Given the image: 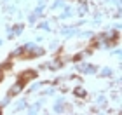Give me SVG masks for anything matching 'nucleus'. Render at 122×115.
I'll return each instance as SVG.
<instances>
[{
  "instance_id": "obj_24",
  "label": "nucleus",
  "mask_w": 122,
  "mask_h": 115,
  "mask_svg": "<svg viewBox=\"0 0 122 115\" xmlns=\"http://www.w3.org/2000/svg\"><path fill=\"white\" fill-rule=\"evenodd\" d=\"M59 47V42L58 40H51V44H49V49L51 51H54V49H58Z\"/></svg>"
},
{
  "instance_id": "obj_3",
  "label": "nucleus",
  "mask_w": 122,
  "mask_h": 115,
  "mask_svg": "<svg viewBox=\"0 0 122 115\" xmlns=\"http://www.w3.org/2000/svg\"><path fill=\"white\" fill-rule=\"evenodd\" d=\"M38 77V72L37 70H26V72H21L19 73V77H18V80H21L25 85H28L31 80H35Z\"/></svg>"
},
{
  "instance_id": "obj_12",
  "label": "nucleus",
  "mask_w": 122,
  "mask_h": 115,
  "mask_svg": "<svg viewBox=\"0 0 122 115\" xmlns=\"http://www.w3.org/2000/svg\"><path fill=\"white\" fill-rule=\"evenodd\" d=\"M73 14H75V9L71 7V5L65 4V7H63V12L59 14V18H58V19H68V18H71Z\"/></svg>"
},
{
  "instance_id": "obj_22",
  "label": "nucleus",
  "mask_w": 122,
  "mask_h": 115,
  "mask_svg": "<svg viewBox=\"0 0 122 115\" xmlns=\"http://www.w3.org/2000/svg\"><path fill=\"white\" fill-rule=\"evenodd\" d=\"M54 92H56V89H54V85L51 84V87H47L46 91H42V92H40V96H44V98H46V96H52Z\"/></svg>"
},
{
  "instance_id": "obj_9",
  "label": "nucleus",
  "mask_w": 122,
  "mask_h": 115,
  "mask_svg": "<svg viewBox=\"0 0 122 115\" xmlns=\"http://www.w3.org/2000/svg\"><path fill=\"white\" fill-rule=\"evenodd\" d=\"M42 106H44V100H38V101L33 103V105H28V106H26V113H28V115H35V113L40 112Z\"/></svg>"
},
{
  "instance_id": "obj_23",
  "label": "nucleus",
  "mask_w": 122,
  "mask_h": 115,
  "mask_svg": "<svg viewBox=\"0 0 122 115\" xmlns=\"http://www.w3.org/2000/svg\"><path fill=\"white\" fill-rule=\"evenodd\" d=\"M35 45H38V44H35V42H26V44H23V49H25V54L26 52H30Z\"/></svg>"
},
{
  "instance_id": "obj_15",
  "label": "nucleus",
  "mask_w": 122,
  "mask_h": 115,
  "mask_svg": "<svg viewBox=\"0 0 122 115\" xmlns=\"http://www.w3.org/2000/svg\"><path fill=\"white\" fill-rule=\"evenodd\" d=\"M44 84H47V82H37V79L35 80H31V85L26 89V94H31V92H37L40 87L44 85Z\"/></svg>"
},
{
  "instance_id": "obj_14",
  "label": "nucleus",
  "mask_w": 122,
  "mask_h": 115,
  "mask_svg": "<svg viewBox=\"0 0 122 115\" xmlns=\"http://www.w3.org/2000/svg\"><path fill=\"white\" fill-rule=\"evenodd\" d=\"M98 75L101 77V79H112L113 70L110 68V66H101V70H98Z\"/></svg>"
},
{
  "instance_id": "obj_2",
  "label": "nucleus",
  "mask_w": 122,
  "mask_h": 115,
  "mask_svg": "<svg viewBox=\"0 0 122 115\" xmlns=\"http://www.w3.org/2000/svg\"><path fill=\"white\" fill-rule=\"evenodd\" d=\"M63 66H65V61L58 56V58L51 59V61H47V63H42L38 68H40V70H51V72H58V70H61Z\"/></svg>"
},
{
  "instance_id": "obj_13",
  "label": "nucleus",
  "mask_w": 122,
  "mask_h": 115,
  "mask_svg": "<svg viewBox=\"0 0 122 115\" xmlns=\"http://www.w3.org/2000/svg\"><path fill=\"white\" fill-rule=\"evenodd\" d=\"M73 96L77 98V100H86L89 94H87V91H86L82 85H77L75 89H73Z\"/></svg>"
},
{
  "instance_id": "obj_18",
  "label": "nucleus",
  "mask_w": 122,
  "mask_h": 115,
  "mask_svg": "<svg viewBox=\"0 0 122 115\" xmlns=\"http://www.w3.org/2000/svg\"><path fill=\"white\" fill-rule=\"evenodd\" d=\"M66 4V0H54L51 4V10H58V9H63Z\"/></svg>"
},
{
  "instance_id": "obj_19",
  "label": "nucleus",
  "mask_w": 122,
  "mask_h": 115,
  "mask_svg": "<svg viewBox=\"0 0 122 115\" xmlns=\"http://www.w3.org/2000/svg\"><path fill=\"white\" fill-rule=\"evenodd\" d=\"M107 103H108V100H107L105 94H98L96 96V106H107Z\"/></svg>"
},
{
  "instance_id": "obj_4",
  "label": "nucleus",
  "mask_w": 122,
  "mask_h": 115,
  "mask_svg": "<svg viewBox=\"0 0 122 115\" xmlns=\"http://www.w3.org/2000/svg\"><path fill=\"white\" fill-rule=\"evenodd\" d=\"M23 31H25V25H23V23L14 25L12 28H10V26H7V38H9V40H12V38L19 37L21 33H23Z\"/></svg>"
},
{
  "instance_id": "obj_20",
  "label": "nucleus",
  "mask_w": 122,
  "mask_h": 115,
  "mask_svg": "<svg viewBox=\"0 0 122 115\" xmlns=\"http://www.w3.org/2000/svg\"><path fill=\"white\" fill-rule=\"evenodd\" d=\"M10 56H12V58H19V56H25V49H23V45H21V47H18V49H14V51L10 52Z\"/></svg>"
},
{
  "instance_id": "obj_10",
  "label": "nucleus",
  "mask_w": 122,
  "mask_h": 115,
  "mask_svg": "<svg viewBox=\"0 0 122 115\" xmlns=\"http://www.w3.org/2000/svg\"><path fill=\"white\" fill-rule=\"evenodd\" d=\"M26 106H28V100H26V98H21V100H18V101H16V105L12 106V113L23 112V110H26Z\"/></svg>"
},
{
  "instance_id": "obj_8",
  "label": "nucleus",
  "mask_w": 122,
  "mask_h": 115,
  "mask_svg": "<svg viewBox=\"0 0 122 115\" xmlns=\"http://www.w3.org/2000/svg\"><path fill=\"white\" fill-rule=\"evenodd\" d=\"M44 54H46V49L35 45L30 52H26V54H25V58H26V59H33V58H42Z\"/></svg>"
},
{
  "instance_id": "obj_28",
  "label": "nucleus",
  "mask_w": 122,
  "mask_h": 115,
  "mask_svg": "<svg viewBox=\"0 0 122 115\" xmlns=\"http://www.w3.org/2000/svg\"><path fill=\"white\" fill-rule=\"evenodd\" d=\"M2 44H4V40H2V38H0V45H2Z\"/></svg>"
},
{
  "instance_id": "obj_11",
  "label": "nucleus",
  "mask_w": 122,
  "mask_h": 115,
  "mask_svg": "<svg viewBox=\"0 0 122 115\" xmlns=\"http://www.w3.org/2000/svg\"><path fill=\"white\" fill-rule=\"evenodd\" d=\"M87 12H89V4H87L86 0L84 2H79V5H77V9H75V14L80 16V18H84Z\"/></svg>"
},
{
  "instance_id": "obj_6",
  "label": "nucleus",
  "mask_w": 122,
  "mask_h": 115,
  "mask_svg": "<svg viewBox=\"0 0 122 115\" xmlns=\"http://www.w3.org/2000/svg\"><path fill=\"white\" fill-rule=\"evenodd\" d=\"M59 33H61V35H65V37L70 40L71 37H77V33H79V26H77V25H68V26H63V28L59 30Z\"/></svg>"
},
{
  "instance_id": "obj_5",
  "label": "nucleus",
  "mask_w": 122,
  "mask_h": 115,
  "mask_svg": "<svg viewBox=\"0 0 122 115\" xmlns=\"http://www.w3.org/2000/svg\"><path fill=\"white\" fill-rule=\"evenodd\" d=\"M25 84H23V82H21V80H18V82H14V84L12 85H10V89L7 91V94L10 96V98H18L19 94H21V92H23L25 91Z\"/></svg>"
},
{
  "instance_id": "obj_26",
  "label": "nucleus",
  "mask_w": 122,
  "mask_h": 115,
  "mask_svg": "<svg viewBox=\"0 0 122 115\" xmlns=\"http://www.w3.org/2000/svg\"><path fill=\"white\" fill-rule=\"evenodd\" d=\"M42 40H44V37L38 35V37H35V40H33V42H35V44H42Z\"/></svg>"
},
{
  "instance_id": "obj_21",
  "label": "nucleus",
  "mask_w": 122,
  "mask_h": 115,
  "mask_svg": "<svg viewBox=\"0 0 122 115\" xmlns=\"http://www.w3.org/2000/svg\"><path fill=\"white\" fill-rule=\"evenodd\" d=\"M10 101H12V98H10L9 94H5V96L2 98V101H0V106H2V108L9 106V105H10Z\"/></svg>"
},
{
  "instance_id": "obj_27",
  "label": "nucleus",
  "mask_w": 122,
  "mask_h": 115,
  "mask_svg": "<svg viewBox=\"0 0 122 115\" xmlns=\"http://www.w3.org/2000/svg\"><path fill=\"white\" fill-rule=\"evenodd\" d=\"M7 12L9 14H14L16 12V7H14V5H12V7H7Z\"/></svg>"
},
{
  "instance_id": "obj_25",
  "label": "nucleus",
  "mask_w": 122,
  "mask_h": 115,
  "mask_svg": "<svg viewBox=\"0 0 122 115\" xmlns=\"http://www.w3.org/2000/svg\"><path fill=\"white\" fill-rule=\"evenodd\" d=\"M26 19H28V23H30V25H35V23H37V21H38V19H37V18H35V16H33V14H31V12L28 14V18H26Z\"/></svg>"
},
{
  "instance_id": "obj_17",
  "label": "nucleus",
  "mask_w": 122,
  "mask_h": 115,
  "mask_svg": "<svg viewBox=\"0 0 122 115\" xmlns=\"http://www.w3.org/2000/svg\"><path fill=\"white\" fill-rule=\"evenodd\" d=\"M44 9H46V5H42V4H38V5H37V7H35V9H33V10H31V14H33V16H35V18H37V19H40V18H42V16H44Z\"/></svg>"
},
{
  "instance_id": "obj_16",
  "label": "nucleus",
  "mask_w": 122,
  "mask_h": 115,
  "mask_svg": "<svg viewBox=\"0 0 122 115\" xmlns=\"http://www.w3.org/2000/svg\"><path fill=\"white\" fill-rule=\"evenodd\" d=\"M35 25H37V28H38V30H44V31H51V30H52L49 21H40V19H38Z\"/></svg>"
},
{
  "instance_id": "obj_1",
  "label": "nucleus",
  "mask_w": 122,
  "mask_h": 115,
  "mask_svg": "<svg viewBox=\"0 0 122 115\" xmlns=\"http://www.w3.org/2000/svg\"><path fill=\"white\" fill-rule=\"evenodd\" d=\"M75 70L79 73H82V75H98V66L96 65H89V63H84V61H79L77 63V66H75Z\"/></svg>"
},
{
  "instance_id": "obj_7",
  "label": "nucleus",
  "mask_w": 122,
  "mask_h": 115,
  "mask_svg": "<svg viewBox=\"0 0 122 115\" xmlns=\"http://www.w3.org/2000/svg\"><path fill=\"white\" fill-rule=\"evenodd\" d=\"M65 103H66V98L59 96L52 105V113H65Z\"/></svg>"
},
{
  "instance_id": "obj_29",
  "label": "nucleus",
  "mask_w": 122,
  "mask_h": 115,
  "mask_svg": "<svg viewBox=\"0 0 122 115\" xmlns=\"http://www.w3.org/2000/svg\"><path fill=\"white\" fill-rule=\"evenodd\" d=\"M4 2H5V4H7V2H10V0H4Z\"/></svg>"
}]
</instances>
